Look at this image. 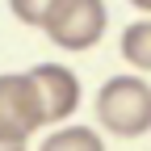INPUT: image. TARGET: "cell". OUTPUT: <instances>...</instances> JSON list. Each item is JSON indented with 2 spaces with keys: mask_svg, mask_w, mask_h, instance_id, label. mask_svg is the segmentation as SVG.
Instances as JSON below:
<instances>
[{
  "mask_svg": "<svg viewBox=\"0 0 151 151\" xmlns=\"http://www.w3.org/2000/svg\"><path fill=\"white\" fill-rule=\"evenodd\" d=\"M97 118L113 139H139L151 130V88L139 76H113L97 92Z\"/></svg>",
  "mask_w": 151,
  "mask_h": 151,
  "instance_id": "obj_1",
  "label": "cell"
},
{
  "mask_svg": "<svg viewBox=\"0 0 151 151\" xmlns=\"http://www.w3.org/2000/svg\"><path fill=\"white\" fill-rule=\"evenodd\" d=\"M38 126H46V113L34 76H0V151H21Z\"/></svg>",
  "mask_w": 151,
  "mask_h": 151,
  "instance_id": "obj_2",
  "label": "cell"
},
{
  "mask_svg": "<svg viewBox=\"0 0 151 151\" xmlns=\"http://www.w3.org/2000/svg\"><path fill=\"white\" fill-rule=\"evenodd\" d=\"M105 25H109L105 0H55L38 29L59 50H92L105 38Z\"/></svg>",
  "mask_w": 151,
  "mask_h": 151,
  "instance_id": "obj_3",
  "label": "cell"
},
{
  "mask_svg": "<svg viewBox=\"0 0 151 151\" xmlns=\"http://www.w3.org/2000/svg\"><path fill=\"white\" fill-rule=\"evenodd\" d=\"M29 76L38 84L46 122H63V118L76 113V105H80V80H76V71H67L63 63H38V67H29Z\"/></svg>",
  "mask_w": 151,
  "mask_h": 151,
  "instance_id": "obj_4",
  "label": "cell"
},
{
  "mask_svg": "<svg viewBox=\"0 0 151 151\" xmlns=\"http://www.w3.org/2000/svg\"><path fill=\"white\" fill-rule=\"evenodd\" d=\"M122 59L139 71H151V17L130 21L122 29Z\"/></svg>",
  "mask_w": 151,
  "mask_h": 151,
  "instance_id": "obj_5",
  "label": "cell"
},
{
  "mask_svg": "<svg viewBox=\"0 0 151 151\" xmlns=\"http://www.w3.org/2000/svg\"><path fill=\"white\" fill-rule=\"evenodd\" d=\"M46 151H71V147H80V151H101V139L92 134L88 126H67V130H55L50 139H42Z\"/></svg>",
  "mask_w": 151,
  "mask_h": 151,
  "instance_id": "obj_6",
  "label": "cell"
},
{
  "mask_svg": "<svg viewBox=\"0 0 151 151\" xmlns=\"http://www.w3.org/2000/svg\"><path fill=\"white\" fill-rule=\"evenodd\" d=\"M50 4L55 0H9V13L21 25H42V17L50 13Z\"/></svg>",
  "mask_w": 151,
  "mask_h": 151,
  "instance_id": "obj_7",
  "label": "cell"
},
{
  "mask_svg": "<svg viewBox=\"0 0 151 151\" xmlns=\"http://www.w3.org/2000/svg\"><path fill=\"white\" fill-rule=\"evenodd\" d=\"M134 9H143V13H151V0H130Z\"/></svg>",
  "mask_w": 151,
  "mask_h": 151,
  "instance_id": "obj_8",
  "label": "cell"
}]
</instances>
